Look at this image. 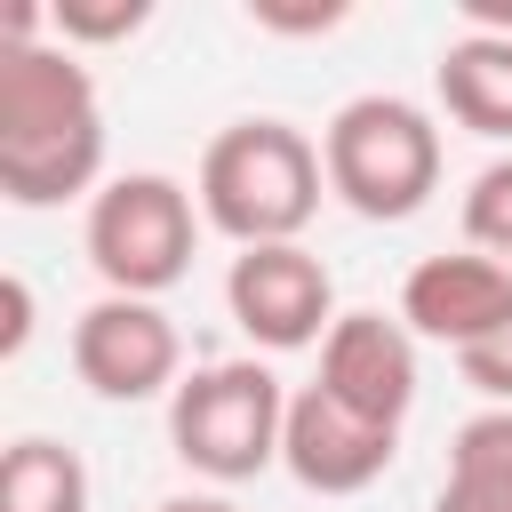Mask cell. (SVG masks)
I'll list each match as a JSON object with an SVG mask.
<instances>
[{
  "mask_svg": "<svg viewBox=\"0 0 512 512\" xmlns=\"http://www.w3.org/2000/svg\"><path fill=\"white\" fill-rule=\"evenodd\" d=\"M104 96L64 40L0 48V192L16 208L96 200L104 184Z\"/></svg>",
  "mask_w": 512,
  "mask_h": 512,
  "instance_id": "obj_1",
  "label": "cell"
},
{
  "mask_svg": "<svg viewBox=\"0 0 512 512\" xmlns=\"http://www.w3.org/2000/svg\"><path fill=\"white\" fill-rule=\"evenodd\" d=\"M320 192H328L320 144L304 128H288V120H232V128H216L208 152H200V176H192L200 216L224 240H240V248L296 240L320 216Z\"/></svg>",
  "mask_w": 512,
  "mask_h": 512,
  "instance_id": "obj_2",
  "label": "cell"
},
{
  "mask_svg": "<svg viewBox=\"0 0 512 512\" xmlns=\"http://www.w3.org/2000/svg\"><path fill=\"white\" fill-rule=\"evenodd\" d=\"M328 192L368 224H408L440 192V128L408 96H352L320 128Z\"/></svg>",
  "mask_w": 512,
  "mask_h": 512,
  "instance_id": "obj_3",
  "label": "cell"
},
{
  "mask_svg": "<svg viewBox=\"0 0 512 512\" xmlns=\"http://www.w3.org/2000/svg\"><path fill=\"white\" fill-rule=\"evenodd\" d=\"M280 432H288V384L264 360H208L168 392V440L216 488H240V480L272 472Z\"/></svg>",
  "mask_w": 512,
  "mask_h": 512,
  "instance_id": "obj_4",
  "label": "cell"
},
{
  "mask_svg": "<svg viewBox=\"0 0 512 512\" xmlns=\"http://www.w3.org/2000/svg\"><path fill=\"white\" fill-rule=\"evenodd\" d=\"M200 200L160 176V168H128L112 176L96 200H88V264L104 280V296H160L192 272V248H200Z\"/></svg>",
  "mask_w": 512,
  "mask_h": 512,
  "instance_id": "obj_5",
  "label": "cell"
},
{
  "mask_svg": "<svg viewBox=\"0 0 512 512\" xmlns=\"http://www.w3.org/2000/svg\"><path fill=\"white\" fill-rule=\"evenodd\" d=\"M224 304H232L240 336H248V344H264V352L328 344V328L344 320V312H336V280H328V264H320L304 240L240 248V256H232V272H224Z\"/></svg>",
  "mask_w": 512,
  "mask_h": 512,
  "instance_id": "obj_6",
  "label": "cell"
},
{
  "mask_svg": "<svg viewBox=\"0 0 512 512\" xmlns=\"http://www.w3.org/2000/svg\"><path fill=\"white\" fill-rule=\"evenodd\" d=\"M72 368L96 400H160L176 392L184 376V336L176 320L152 304V296H96L80 320H72Z\"/></svg>",
  "mask_w": 512,
  "mask_h": 512,
  "instance_id": "obj_7",
  "label": "cell"
},
{
  "mask_svg": "<svg viewBox=\"0 0 512 512\" xmlns=\"http://www.w3.org/2000/svg\"><path fill=\"white\" fill-rule=\"evenodd\" d=\"M392 456H400V432H392V424L328 400L320 384L288 392L280 464H288L296 488H312V496H360V488H376V480L392 472Z\"/></svg>",
  "mask_w": 512,
  "mask_h": 512,
  "instance_id": "obj_8",
  "label": "cell"
},
{
  "mask_svg": "<svg viewBox=\"0 0 512 512\" xmlns=\"http://www.w3.org/2000/svg\"><path fill=\"white\" fill-rule=\"evenodd\" d=\"M400 320L416 344H448V352H472L480 336H496L512 320V272L480 248H456V256H424L408 280H400Z\"/></svg>",
  "mask_w": 512,
  "mask_h": 512,
  "instance_id": "obj_9",
  "label": "cell"
},
{
  "mask_svg": "<svg viewBox=\"0 0 512 512\" xmlns=\"http://www.w3.org/2000/svg\"><path fill=\"white\" fill-rule=\"evenodd\" d=\"M328 400H344V408H360V416H376V424H392L400 432V416L416 408V336H408V320L392 312H344L336 328H328V344H320V376H312Z\"/></svg>",
  "mask_w": 512,
  "mask_h": 512,
  "instance_id": "obj_10",
  "label": "cell"
},
{
  "mask_svg": "<svg viewBox=\"0 0 512 512\" xmlns=\"http://www.w3.org/2000/svg\"><path fill=\"white\" fill-rule=\"evenodd\" d=\"M440 104L456 128L488 136V144H512V32H456L440 48V72H432Z\"/></svg>",
  "mask_w": 512,
  "mask_h": 512,
  "instance_id": "obj_11",
  "label": "cell"
},
{
  "mask_svg": "<svg viewBox=\"0 0 512 512\" xmlns=\"http://www.w3.org/2000/svg\"><path fill=\"white\" fill-rule=\"evenodd\" d=\"M432 512H512V408H480L448 440Z\"/></svg>",
  "mask_w": 512,
  "mask_h": 512,
  "instance_id": "obj_12",
  "label": "cell"
},
{
  "mask_svg": "<svg viewBox=\"0 0 512 512\" xmlns=\"http://www.w3.org/2000/svg\"><path fill=\"white\" fill-rule=\"evenodd\" d=\"M0 512H88V464L64 440H8L0 456Z\"/></svg>",
  "mask_w": 512,
  "mask_h": 512,
  "instance_id": "obj_13",
  "label": "cell"
},
{
  "mask_svg": "<svg viewBox=\"0 0 512 512\" xmlns=\"http://www.w3.org/2000/svg\"><path fill=\"white\" fill-rule=\"evenodd\" d=\"M464 248H480V256H496L512 272V152L472 176V192H464Z\"/></svg>",
  "mask_w": 512,
  "mask_h": 512,
  "instance_id": "obj_14",
  "label": "cell"
},
{
  "mask_svg": "<svg viewBox=\"0 0 512 512\" xmlns=\"http://www.w3.org/2000/svg\"><path fill=\"white\" fill-rule=\"evenodd\" d=\"M144 0H56L48 8V32L64 40V48H96V40H128V32H144Z\"/></svg>",
  "mask_w": 512,
  "mask_h": 512,
  "instance_id": "obj_15",
  "label": "cell"
},
{
  "mask_svg": "<svg viewBox=\"0 0 512 512\" xmlns=\"http://www.w3.org/2000/svg\"><path fill=\"white\" fill-rule=\"evenodd\" d=\"M456 368H464V384H472L488 408H512V320H504L496 336H480L472 352H456Z\"/></svg>",
  "mask_w": 512,
  "mask_h": 512,
  "instance_id": "obj_16",
  "label": "cell"
},
{
  "mask_svg": "<svg viewBox=\"0 0 512 512\" xmlns=\"http://www.w3.org/2000/svg\"><path fill=\"white\" fill-rule=\"evenodd\" d=\"M264 32H328V24H344V8L336 0H320V8H272V0H256L248 8Z\"/></svg>",
  "mask_w": 512,
  "mask_h": 512,
  "instance_id": "obj_17",
  "label": "cell"
},
{
  "mask_svg": "<svg viewBox=\"0 0 512 512\" xmlns=\"http://www.w3.org/2000/svg\"><path fill=\"white\" fill-rule=\"evenodd\" d=\"M0 304H8V320H0V352L16 360V352H24V336H32V288H24V272H8V280H0Z\"/></svg>",
  "mask_w": 512,
  "mask_h": 512,
  "instance_id": "obj_18",
  "label": "cell"
},
{
  "mask_svg": "<svg viewBox=\"0 0 512 512\" xmlns=\"http://www.w3.org/2000/svg\"><path fill=\"white\" fill-rule=\"evenodd\" d=\"M152 512H240L232 496H168V504H152Z\"/></svg>",
  "mask_w": 512,
  "mask_h": 512,
  "instance_id": "obj_19",
  "label": "cell"
}]
</instances>
